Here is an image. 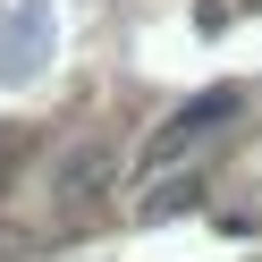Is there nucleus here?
Returning a JSON list of instances; mask_svg holds the SVG:
<instances>
[{
    "mask_svg": "<svg viewBox=\"0 0 262 262\" xmlns=\"http://www.w3.org/2000/svg\"><path fill=\"white\" fill-rule=\"evenodd\" d=\"M237 110H245V93H237V85H211V93H194V102H186V110H169V127L152 136V161H178L186 144H211L228 119H237Z\"/></svg>",
    "mask_w": 262,
    "mask_h": 262,
    "instance_id": "1",
    "label": "nucleus"
},
{
    "mask_svg": "<svg viewBox=\"0 0 262 262\" xmlns=\"http://www.w3.org/2000/svg\"><path fill=\"white\" fill-rule=\"evenodd\" d=\"M110 169H119V144L93 127V136H76L68 152L51 161V178H42V186H51V203H85V194H102V186H110Z\"/></svg>",
    "mask_w": 262,
    "mask_h": 262,
    "instance_id": "2",
    "label": "nucleus"
}]
</instances>
